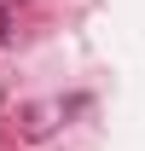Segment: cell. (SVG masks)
I'll return each mask as SVG.
<instances>
[{
	"mask_svg": "<svg viewBox=\"0 0 145 151\" xmlns=\"http://www.w3.org/2000/svg\"><path fill=\"white\" fill-rule=\"evenodd\" d=\"M0 41H6V12H0Z\"/></svg>",
	"mask_w": 145,
	"mask_h": 151,
	"instance_id": "1",
	"label": "cell"
}]
</instances>
